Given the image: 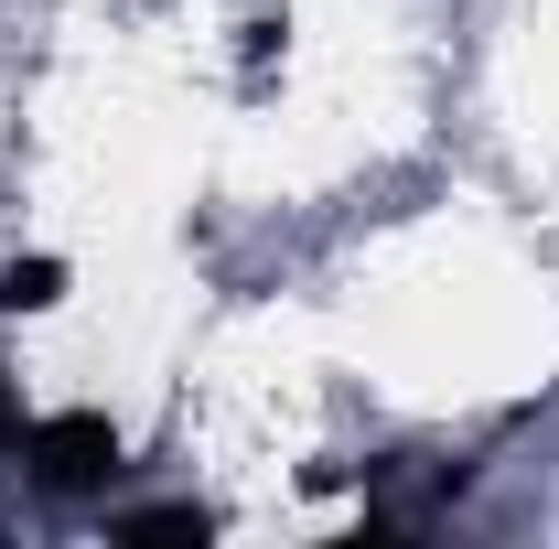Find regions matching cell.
Instances as JSON below:
<instances>
[{
    "instance_id": "cell-1",
    "label": "cell",
    "mask_w": 559,
    "mask_h": 549,
    "mask_svg": "<svg viewBox=\"0 0 559 549\" xmlns=\"http://www.w3.org/2000/svg\"><path fill=\"white\" fill-rule=\"evenodd\" d=\"M22 464H33V484L44 495H108V475H119V431L97 410H55L22 431Z\"/></svg>"
},
{
    "instance_id": "cell-2",
    "label": "cell",
    "mask_w": 559,
    "mask_h": 549,
    "mask_svg": "<svg viewBox=\"0 0 559 549\" xmlns=\"http://www.w3.org/2000/svg\"><path fill=\"white\" fill-rule=\"evenodd\" d=\"M55 291H66V270H55V259H11V270H0V313H44Z\"/></svg>"
},
{
    "instance_id": "cell-3",
    "label": "cell",
    "mask_w": 559,
    "mask_h": 549,
    "mask_svg": "<svg viewBox=\"0 0 559 549\" xmlns=\"http://www.w3.org/2000/svg\"><path fill=\"white\" fill-rule=\"evenodd\" d=\"M108 528H119V539H205L215 517L205 506H140V517H108Z\"/></svg>"
},
{
    "instance_id": "cell-4",
    "label": "cell",
    "mask_w": 559,
    "mask_h": 549,
    "mask_svg": "<svg viewBox=\"0 0 559 549\" xmlns=\"http://www.w3.org/2000/svg\"><path fill=\"white\" fill-rule=\"evenodd\" d=\"M22 431H33V410L11 399V377H0V453H22Z\"/></svg>"
}]
</instances>
